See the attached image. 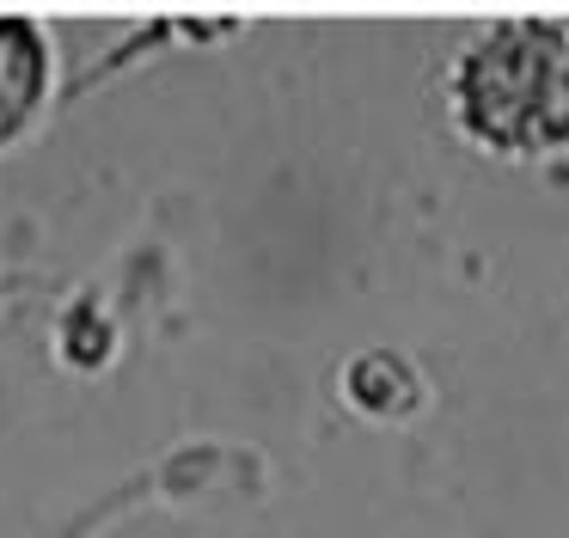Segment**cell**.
<instances>
[{
    "label": "cell",
    "mask_w": 569,
    "mask_h": 538,
    "mask_svg": "<svg viewBox=\"0 0 569 538\" xmlns=\"http://www.w3.org/2000/svg\"><path fill=\"white\" fill-rule=\"evenodd\" d=\"M43 92H50V37L31 19L0 12V147L38 117Z\"/></svg>",
    "instance_id": "7a4b0ae2"
},
{
    "label": "cell",
    "mask_w": 569,
    "mask_h": 538,
    "mask_svg": "<svg viewBox=\"0 0 569 538\" xmlns=\"http://www.w3.org/2000/svg\"><path fill=\"white\" fill-rule=\"evenodd\" d=\"M447 104L483 153L539 159L569 141V24L502 19L447 68Z\"/></svg>",
    "instance_id": "6da1fadb"
}]
</instances>
